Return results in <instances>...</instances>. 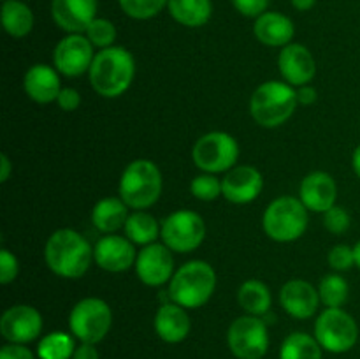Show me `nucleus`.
Segmentation results:
<instances>
[{
  "mask_svg": "<svg viewBox=\"0 0 360 359\" xmlns=\"http://www.w3.org/2000/svg\"><path fill=\"white\" fill-rule=\"evenodd\" d=\"M350 222L352 220L348 211L345 208L336 206V204L323 213V224H326L327 231H330L333 234H343V232H347L348 227H350Z\"/></svg>",
  "mask_w": 360,
  "mask_h": 359,
  "instance_id": "obj_35",
  "label": "nucleus"
},
{
  "mask_svg": "<svg viewBox=\"0 0 360 359\" xmlns=\"http://www.w3.org/2000/svg\"><path fill=\"white\" fill-rule=\"evenodd\" d=\"M229 347L239 359H262L269 348V334L262 319L245 315L236 319L229 327Z\"/></svg>",
  "mask_w": 360,
  "mask_h": 359,
  "instance_id": "obj_11",
  "label": "nucleus"
},
{
  "mask_svg": "<svg viewBox=\"0 0 360 359\" xmlns=\"http://www.w3.org/2000/svg\"><path fill=\"white\" fill-rule=\"evenodd\" d=\"M297 106V92L281 81L260 84L250 101V113L259 125L273 129L287 122Z\"/></svg>",
  "mask_w": 360,
  "mask_h": 359,
  "instance_id": "obj_4",
  "label": "nucleus"
},
{
  "mask_svg": "<svg viewBox=\"0 0 360 359\" xmlns=\"http://www.w3.org/2000/svg\"><path fill=\"white\" fill-rule=\"evenodd\" d=\"M217 275L204 260H190L183 264L169 285V298L183 308H199L206 305L214 292Z\"/></svg>",
  "mask_w": 360,
  "mask_h": 359,
  "instance_id": "obj_3",
  "label": "nucleus"
},
{
  "mask_svg": "<svg viewBox=\"0 0 360 359\" xmlns=\"http://www.w3.org/2000/svg\"><path fill=\"white\" fill-rule=\"evenodd\" d=\"M236 11L248 18H259L260 14L266 13L269 0H232Z\"/></svg>",
  "mask_w": 360,
  "mask_h": 359,
  "instance_id": "obj_38",
  "label": "nucleus"
},
{
  "mask_svg": "<svg viewBox=\"0 0 360 359\" xmlns=\"http://www.w3.org/2000/svg\"><path fill=\"white\" fill-rule=\"evenodd\" d=\"M0 162H2V165H0V169H2V171H0V182H7V180H9L11 171H13V168H11V160L6 153H2Z\"/></svg>",
  "mask_w": 360,
  "mask_h": 359,
  "instance_id": "obj_43",
  "label": "nucleus"
},
{
  "mask_svg": "<svg viewBox=\"0 0 360 359\" xmlns=\"http://www.w3.org/2000/svg\"><path fill=\"white\" fill-rule=\"evenodd\" d=\"M90 83L102 97H120L129 90L136 74V62L129 49L111 46L95 55L90 67Z\"/></svg>",
  "mask_w": 360,
  "mask_h": 359,
  "instance_id": "obj_1",
  "label": "nucleus"
},
{
  "mask_svg": "<svg viewBox=\"0 0 360 359\" xmlns=\"http://www.w3.org/2000/svg\"><path fill=\"white\" fill-rule=\"evenodd\" d=\"M338 187L330 175L315 171L306 176L301 183V201L309 211L326 213L336 204Z\"/></svg>",
  "mask_w": 360,
  "mask_h": 359,
  "instance_id": "obj_19",
  "label": "nucleus"
},
{
  "mask_svg": "<svg viewBox=\"0 0 360 359\" xmlns=\"http://www.w3.org/2000/svg\"><path fill=\"white\" fill-rule=\"evenodd\" d=\"M290 2L297 11H309V9H313V6L316 4V0H290Z\"/></svg>",
  "mask_w": 360,
  "mask_h": 359,
  "instance_id": "obj_44",
  "label": "nucleus"
},
{
  "mask_svg": "<svg viewBox=\"0 0 360 359\" xmlns=\"http://www.w3.org/2000/svg\"><path fill=\"white\" fill-rule=\"evenodd\" d=\"M2 25L11 37H25L34 28V13L21 0H4Z\"/></svg>",
  "mask_w": 360,
  "mask_h": 359,
  "instance_id": "obj_26",
  "label": "nucleus"
},
{
  "mask_svg": "<svg viewBox=\"0 0 360 359\" xmlns=\"http://www.w3.org/2000/svg\"><path fill=\"white\" fill-rule=\"evenodd\" d=\"M23 88L25 94L39 104H49L56 101L62 92L58 73L44 63H35L25 73Z\"/></svg>",
  "mask_w": 360,
  "mask_h": 359,
  "instance_id": "obj_21",
  "label": "nucleus"
},
{
  "mask_svg": "<svg viewBox=\"0 0 360 359\" xmlns=\"http://www.w3.org/2000/svg\"><path fill=\"white\" fill-rule=\"evenodd\" d=\"M94 58V44L81 34H69L53 51L56 70L69 77H77L90 70Z\"/></svg>",
  "mask_w": 360,
  "mask_h": 359,
  "instance_id": "obj_12",
  "label": "nucleus"
},
{
  "mask_svg": "<svg viewBox=\"0 0 360 359\" xmlns=\"http://www.w3.org/2000/svg\"><path fill=\"white\" fill-rule=\"evenodd\" d=\"M160 236L164 245L174 252H192L204 241L206 224L195 211H174L162 222Z\"/></svg>",
  "mask_w": 360,
  "mask_h": 359,
  "instance_id": "obj_10",
  "label": "nucleus"
},
{
  "mask_svg": "<svg viewBox=\"0 0 360 359\" xmlns=\"http://www.w3.org/2000/svg\"><path fill=\"white\" fill-rule=\"evenodd\" d=\"M74 340L70 334L56 331L49 333L39 341L37 355L41 359H70L74 355Z\"/></svg>",
  "mask_w": 360,
  "mask_h": 359,
  "instance_id": "obj_30",
  "label": "nucleus"
},
{
  "mask_svg": "<svg viewBox=\"0 0 360 359\" xmlns=\"http://www.w3.org/2000/svg\"><path fill=\"white\" fill-rule=\"evenodd\" d=\"M239 144L227 132H207L199 137L192 150V158L199 169L206 172H224L236 165Z\"/></svg>",
  "mask_w": 360,
  "mask_h": 359,
  "instance_id": "obj_9",
  "label": "nucleus"
},
{
  "mask_svg": "<svg viewBox=\"0 0 360 359\" xmlns=\"http://www.w3.org/2000/svg\"><path fill=\"white\" fill-rule=\"evenodd\" d=\"M0 359H35L23 344H9L0 348Z\"/></svg>",
  "mask_w": 360,
  "mask_h": 359,
  "instance_id": "obj_40",
  "label": "nucleus"
},
{
  "mask_svg": "<svg viewBox=\"0 0 360 359\" xmlns=\"http://www.w3.org/2000/svg\"><path fill=\"white\" fill-rule=\"evenodd\" d=\"M125 234L130 241L137 243V245H151L158 236V224L150 213L136 211L127 218Z\"/></svg>",
  "mask_w": 360,
  "mask_h": 359,
  "instance_id": "obj_29",
  "label": "nucleus"
},
{
  "mask_svg": "<svg viewBox=\"0 0 360 359\" xmlns=\"http://www.w3.org/2000/svg\"><path fill=\"white\" fill-rule=\"evenodd\" d=\"M56 102H58L60 109H63V111H76L81 104L79 92L74 90V88H62Z\"/></svg>",
  "mask_w": 360,
  "mask_h": 359,
  "instance_id": "obj_39",
  "label": "nucleus"
},
{
  "mask_svg": "<svg viewBox=\"0 0 360 359\" xmlns=\"http://www.w3.org/2000/svg\"><path fill=\"white\" fill-rule=\"evenodd\" d=\"M94 259L102 270L120 273L136 264V248L129 238L122 236H104L94 248Z\"/></svg>",
  "mask_w": 360,
  "mask_h": 359,
  "instance_id": "obj_17",
  "label": "nucleus"
},
{
  "mask_svg": "<svg viewBox=\"0 0 360 359\" xmlns=\"http://www.w3.org/2000/svg\"><path fill=\"white\" fill-rule=\"evenodd\" d=\"M42 331V317L34 306L16 305L6 310L0 319V333L11 344L34 341Z\"/></svg>",
  "mask_w": 360,
  "mask_h": 359,
  "instance_id": "obj_13",
  "label": "nucleus"
},
{
  "mask_svg": "<svg viewBox=\"0 0 360 359\" xmlns=\"http://www.w3.org/2000/svg\"><path fill=\"white\" fill-rule=\"evenodd\" d=\"M155 329L167 344H179L190 333L188 313L176 303H164L155 315Z\"/></svg>",
  "mask_w": 360,
  "mask_h": 359,
  "instance_id": "obj_23",
  "label": "nucleus"
},
{
  "mask_svg": "<svg viewBox=\"0 0 360 359\" xmlns=\"http://www.w3.org/2000/svg\"><path fill=\"white\" fill-rule=\"evenodd\" d=\"M118 4L127 16L134 20H150L167 6L169 0H118Z\"/></svg>",
  "mask_w": 360,
  "mask_h": 359,
  "instance_id": "obj_32",
  "label": "nucleus"
},
{
  "mask_svg": "<svg viewBox=\"0 0 360 359\" xmlns=\"http://www.w3.org/2000/svg\"><path fill=\"white\" fill-rule=\"evenodd\" d=\"M278 67L285 80L295 87L308 84L316 73L315 58L302 44H288L278 56Z\"/></svg>",
  "mask_w": 360,
  "mask_h": 359,
  "instance_id": "obj_18",
  "label": "nucleus"
},
{
  "mask_svg": "<svg viewBox=\"0 0 360 359\" xmlns=\"http://www.w3.org/2000/svg\"><path fill=\"white\" fill-rule=\"evenodd\" d=\"M51 18L69 34L86 32L97 18V0H51Z\"/></svg>",
  "mask_w": 360,
  "mask_h": 359,
  "instance_id": "obj_16",
  "label": "nucleus"
},
{
  "mask_svg": "<svg viewBox=\"0 0 360 359\" xmlns=\"http://www.w3.org/2000/svg\"><path fill=\"white\" fill-rule=\"evenodd\" d=\"M193 197L200 201H214L218 196H221V182L211 175L197 176L192 180L190 185Z\"/></svg>",
  "mask_w": 360,
  "mask_h": 359,
  "instance_id": "obj_34",
  "label": "nucleus"
},
{
  "mask_svg": "<svg viewBox=\"0 0 360 359\" xmlns=\"http://www.w3.org/2000/svg\"><path fill=\"white\" fill-rule=\"evenodd\" d=\"M315 338L327 352L343 354L357 344L359 326L345 310L327 308L316 319Z\"/></svg>",
  "mask_w": 360,
  "mask_h": 359,
  "instance_id": "obj_7",
  "label": "nucleus"
},
{
  "mask_svg": "<svg viewBox=\"0 0 360 359\" xmlns=\"http://www.w3.org/2000/svg\"><path fill=\"white\" fill-rule=\"evenodd\" d=\"M112 324V312L105 301L86 298L76 303L69 315V326L74 336L83 344H98L104 340Z\"/></svg>",
  "mask_w": 360,
  "mask_h": 359,
  "instance_id": "obj_8",
  "label": "nucleus"
},
{
  "mask_svg": "<svg viewBox=\"0 0 360 359\" xmlns=\"http://www.w3.org/2000/svg\"><path fill=\"white\" fill-rule=\"evenodd\" d=\"M127 218V204L122 197H105L98 201L91 211V222L102 232H115L120 227H125Z\"/></svg>",
  "mask_w": 360,
  "mask_h": 359,
  "instance_id": "obj_24",
  "label": "nucleus"
},
{
  "mask_svg": "<svg viewBox=\"0 0 360 359\" xmlns=\"http://www.w3.org/2000/svg\"><path fill=\"white\" fill-rule=\"evenodd\" d=\"M264 189V178L259 169L252 165L232 168L221 180V196L234 204L252 203Z\"/></svg>",
  "mask_w": 360,
  "mask_h": 359,
  "instance_id": "obj_15",
  "label": "nucleus"
},
{
  "mask_svg": "<svg viewBox=\"0 0 360 359\" xmlns=\"http://www.w3.org/2000/svg\"><path fill=\"white\" fill-rule=\"evenodd\" d=\"M354 253H355V266L360 270V241L354 246Z\"/></svg>",
  "mask_w": 360,
  "mask_h": 359,
  "instance_id": "obj_46",
  "label": "nucleus"
},
{
  "mask_svg": "<svg viewBox=\"0 0 360 359\" xmlns=\"http://www.w3.org/2000/svg\"><path fill=\"white\" fill-rule=\"evenodd\" d=\"M352 165H354L355 175H357L360 178V144L357 148H355L354 155H352Z\"/></svg>",
  "mask_w": 360,
  "mask_h": 359,
  "instance_id": "obj_45",
  "label": "nucleus"
},
{
  "mask_svg": "<svg viewBox=\"0 0 360 359\" xmlns=\"http://www.w3.org/2000/svg\"><path fill=\"white\" fill-rule=\"evenodd\" d=\"M84 34H86L88 41H90L91 44L97 46V48L105 49L111 48L112 42H115L116 28L115 25L109 20H105V18H95Z\"/></svg>",
  "mask_w": 360,
  "mask_h": 359,
  "instance_id": "obj_33",
  "label": "nucleus"
},
{
  "mask_svg": "<svg viewBox=\"0 0 360 359\" xmlns=\"http://www.w3.org/2000/svg\"><path fill=\"white\" fill-rule=\"evenodd\" d=\"M162 194V175L157 164L146 158L130 162L120 178V197L134 210H144L158 201Z\"/></svg>",
  "mask_w": 360,
  "mask_h": 359,
  "instance_id": "obj_5",
  "label": "nucleus"
},
{
  "mask_svg": "<svg viewBox=\"0 0 360 359\" xmlns=\"http://www.w3.org/2000/svg\"><path fill=\"white\" fill-rule=\"evenodd\" d=\"M280 359H322V345L306 333H292L281 345Z\"/></svg>",
  "mask_w": 360,
  "mask_h": 359,
  "instance_id": "obj_28",
  "label": "nucleus"
},
{
  "mask_svg": "<svg viewBox=\"0 0 360 359\" xmlns=\"http://www.w3.org/2000/svg\"><path fill=\"white\" fill-rule=\"evenodd\" d=\"M171 16L185 27L197 28L210 21L213 14L211 0H169L167 4Z\"/></svg>",
  "mask_w": 360,
  "mask_h": 359,
  "instance_id": "obj_25",
  "label": "nucleus"
},
{
  "mask_svg": "<svg viewBox=\"0 0 360 359\" xmlns=\"http://www.w3.org/2000/svg\"><path fill=\"white\" fill-rule=\"evenodd\" d=\"M49 270L63 278H79L90 267L94 248L72 229H60L49 236L44 250Z\"/></svg>",
  "mask_w": 360,
  "mask_h": 359,
  "instance_id": "obj_2",
  "label": "nucleus"
},
{
  "mask_svg": "<svg viewBox=\"0 0 360 359\" xmlns=\"http://www.w3.org/2000/svg\"><path fill=\"white\" fill-rule=\"evenodd\" d=\"M262 225L266 234L274 241H295L308 227V208L295 197H278L264 211Z\"/></svg>",
  "mask_w": 360,
  "mask_h": 359,
  "instance_id": "obj_6",
  "label": "nucleus"
},
{
  "mask_svg": "<svg viewBox=\"0 0 360 359\" xmlns=\"http://www.w3.org/2000/svg\"><path fill=\"white\" fill-rule=\"evenodd\" d=\"M329 264L336 271H347L355 266L354 248L348 245H336L329 252Z\"/></svg>",
  "mask_w": 360,
  "mask_h": 359,
  "instance_id": "obj_36",
  "label": "nucleus"
},
{
  "mask_svg": "<svg viewBox=\"0 0 360 359\" xmlns=\"http://www.w3.org/2000/svg\"><path fill=\"white\" fill-rule=\"evenodd\" d=\"M72 359H98V351L95 348V344H81L74 351Z\"/></svg>",
  "mask_w": 360,
  "mask_h": 359,
  "instance_id": "obj_41",
  "label": "nucleus"
},
{
  "mask_svg": "<svg viewBox=\"0 0 360 359\" xmlns=\"http://www.w3.org/2000/svg\"><path fill=\"white\" fill-rule=\"evenodd\" d=\"M238 301L248 315H266L271 308L269 287L260 280H246L239 287Z\"/></svg>",
  "mask_w": 360,
  "mask_h": 359,
  "instance_id": "obj_27",
  "label": "nucleus"
},
{
  "mask_svg": "<svg viewBox=\"0 0 360 359\" xmlns=\"http://www.w3.org/2000/svg\"><path fill=\"white\" fill-rule=\"evenodd\" d=\"M18 275V259L7 248L0 250V282L11 284Z\"/></svg>",
  "mask_w": 360,
  "mask_h": 359,
  "instance_id": "obj_37",
  "label": "nucleus"
},
{
  "mask_svg": "<svg viewBox=\"0 0 360 359\" xmlns=\"http://www.w3.org/2000/svg\"><path fill=\"white\" fill-rule=\"evenodd\" d=\"M280 303L294 319H309L319 308L320 294L308 282L290 280L281 287Z\"/></svg>",
  "mask_w": 360,
  "mask_h": 359,
  "instance_id": "obj_20",
  "label": "nucleus"
},
{
  "mask_svg": "<svg viewBox=\"0 0 360 359\" xmlns=\"http://www.w3.org/2000/svg\"><path fill=\"white\" fill-rule=\"evenodd\" d=\"M253 32L262 44L280 48V46L290 44L295 34V27L290 18L285 14L266 11L255 20Z\"/></svg>",
  "mask_w": 360,
  "mask_h": 359,
  "instance_id": "obj_22",
  "label": "nucleus"
},
{
  "mask_svg": "<svg viewBox=\"0 0 360 359\" xmlns=\"http://www.w3.org/2000/svg\"><path fill=\"white\" fill-rule=\"evenodd\" d=\"M319 294L320 301H323L327 308H341L347 303L350 287H348V282L340 275H326L320 280Z\"/></svg>",
  "mask_w": 360,
  "mask_h": 359,
  "instance_id": "obj_31",
  "label": "nucleus"
},
{
  "mask_svg": "<svg viewBox=\"0 0 360 359\" xmlns=\"http://www.w3.org/2000/svg\"><path fill=\"white\" fill-rule=\"evenodd\" d=\"M136 273L143 284L150 287H158L172 278V270H174V260H172L171 248L158 243L146 245L136 259Z\"/></svg>",
  "mask_w": 360,
  "mask_h": 359,
  "instance_id": "obj_14",
  "label": "nucleus"
},
{
  "mask_svg": "<svg viewBox=\"0 0 360 359\" xmlns=\"http://www.w3.org/2000/svg\"><path fill=\"white\" fill-rule=\"evenodd\" d=\"M316 101V90L313 87H309V84H302V87H299L297 90V102L299 104H313V102Z\"/></svg>",
  "mask_w": 360,
  "mask_h": 359,
  "instance_id": "obj_42",
  "label": "nucleus"
}]
</instances>
